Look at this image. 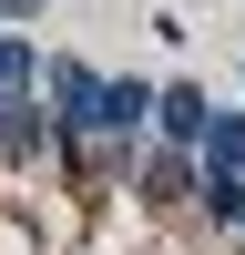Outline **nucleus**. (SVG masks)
<instances>
[{
    "mask_svg": "<svg viewBox=\"0 0 245 255\" xmlns=\"http://www.w3.org/2000/svg\"><path fill=\"white\" fill-rule=\"evenodd\" d=\"M204 113H215V92H204V82H163V92H153V143L194 153V143H204Z\"/></svg>",
    "mask_w": 245,
    "mask_h": 255,
    "instance_id": "nucleus-4",
    "label": "nucleus"
},
{
    "mask_svg": "<svg viewBox=\"0 0 245 255\" xmlns=\"http://www.w3.org/2000/svg\"><path fill=\"white\" fill-rule=\"evenodd\" d=\"M41 113H51V163H102V153H92L102 61H82V51H51V61H41Z\"/></svg>",
    "mask_w": 245,
    "mask_h": 255,
    "instance_id": "nucleus-1",
    "label": "nucleus"
},
{
    "mask_svg": "<svg viewBox=\"0 0 245 255\" xmlns=\"http://www.w3.org/2000/svg\"><path fill=\"white\" fill-rule=\"evenodd\" d=\"M41 61L51 51H41L31 31H0V92H41Z\"/></svg>",
    "mask_w": 245,
    "mask_h": 255,
    "instance_id": "nucleus-6",
    "label": "nucleus"
},
{
    "mask_svg": "<svg viewBox=\"0 0 245 255\" xmlns=\"http://www.w3.org/2000/svg\"><path fill=\"white\" fill-rule=\"evenodd\" d=\"M10 20H41V0H0V31H10Z\"/></svg>",
    "mask_w": 245,
    "mask_h": 255,
    "instance_id": "nucleus-7",
    "label": "nucleus"
},
{
    "mask_svg": "<svg viewBox=\"0 0 245 255\" xmlns=\"http://www.w3.org/2000/svg\"><path fill=\"white\" fill-rule=\"evenodd\" d=\"M41 153H51V113H41V92H0V163L31 174Z\"/></svg>",
    "mask_w": 245,
    "mask_h": 255,
    "instance_id": "nucleus-3",
    "label": "nucleus"
},
{
    "mask_svg": "<svg viewBox=\"0 0 245 255\" xmlns=\"http://www.w3.org/2000/svg\"><path fill=\"white\" fill-rule=\"evenodd\" d=\"M194 163H204V174H245V113H225V102H215V113H204Z\"/></svg>",
    "mask_w": 245,
    "mask_h": 255,
    "instance_id": "nucleus-5",
    "label": "nucleus"
},
{
    "mask_svg": "<svg viewBox=\"0 0 245 255\" xmlns=\"http://www.w3.org/2000/svg\"><path fill=\"white\" fill-rule=\"evenodd\" d=\"M122 194H143L153 215H184V204L204 194V163H194V153H174V143H143L133 174H122Z\"/></svg>",
    "mask_w": 245,
    "mask_h": 255,
    "instance_id": "nucleus-2",
    "label": "nucleus"
}]
</instances>
